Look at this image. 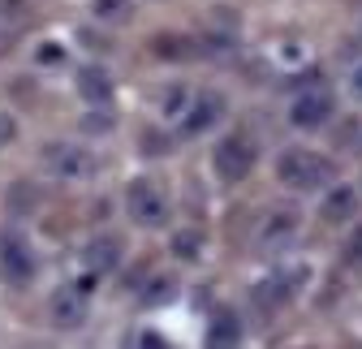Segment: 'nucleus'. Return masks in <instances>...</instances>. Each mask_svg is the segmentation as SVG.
Instances as JSON below:
<instances>
[{
	"instance_id": "obj_1",
	"label": "nucleus",
	"mask_w": 362,
	"mask_h": 349,
	"mask_svg": "<svg viewBox=\"0 0 362 349\" xmlns=\"http://www.w3.org/2000/svg\"><path fill=\"white\" fill-rule=\"evenodd\" d=\"M276 182L289 190H324L332 182V164L320 151H306V147H285L276 155Z\"/></svg>"
},
{
	"instance_id": "obj_2",
	"label": "nucleus",
	"mask_w": 362,
	"mask_h": 349,
	"mask_svg": "<svg viewBox=\"0 0 362 349\" xmlns=\"http://www.w3.org/2000/svg\"><path fill=\"white\" fill-rule=\"evenodd\" d=\"M255 164H259V147L250 134H224L211 151V168L220 182H246Z\"/></svg>"
},
{
	"instance_id": "obj_3",
	"label": "nucleus",
	"mask_w": 362,
	"mask_h": 349,
	"mask_svg": "<svg viewBox=\"0 0 362 349\" xmlns=\"http://www.w3.org/2000/svg\"><path fill=\"white\" fill-rule=\"evenodd\" d=\"M125 211H129V220L134 225H143V229H160L168 220V199L156 182L139 177L129 190H125Z\"/></svg>"
},
{
	"instance_id": "obj_4",
	"label": "nucleus",
	"mask_w": 362,
	"mask_h": 349,
	"mask_svg": "<svg viewBox=\"0 0 362 349\" xmlns=\"http://www.w3.org/2000/svg\"><path fill=\"white\" fill-rule=\"evenodd\" d=\"M39 160H43L48 172H57V177H65V182H82V177L95 172V155H90L86 147H78V143H43Z\"/></svg>"
},
{
	"instance_id": "obj_5",
	"label": "nucleus",
	"mask_w": 362,
	"mask_h": 349,
	"mask_svg": "<svg viewBox=\"0 0 362 349\" xmlns=\"http://www.w3.org/2000/svg\"><path fill=\"white\" fill-rule=\"evenodd\" d=\"M35 268H39L35 264V250L26 246L22 233H5V237H0V276H5V285H13V289L30 285Z\"/></svg>"
},
{
	"instance_id": "obj_6",
	"label": "nucleus",
	"mask_w": 362,
	"mask_h": 349,
	"mask_svg": "<svg viewBox=\"0 0 362 349\" xmlns=\"http://www.w3.org/2000/svg\"><path fill=\"white\" fill-rule=\"evenodd\" d=\"M332 112H337V100H332L328 86H310V91L293 95V104H289L293 129H320V125L332 121Z\"/></svg>"
},
{
	"instance_id": "obj_7",
	"label": "nucleus",
	"mask_w": 362,
	"mask_h": 349,
	"mask_svg": "<svg viewBox=\"0 0 362 349\" xmlns=\"http://www.w3.org/2000/svg\"><path fill=\"white\" fill-rule=\"evenodd\" d=\"M224 112H229V104H224L220 91H199L190 100V108L181 112V138H199L207 129H216L224 121Z\"/></svg>"
},
{
	"instance_id": "obj_8",
	"label": "nucleus",
	"mask_w": 362,
	"mask_h": 349,
	"mask_svg": "<svg viewBox=\"0 0 362 349\" xmlns=\"http://www.w3.org/2000/svg\"><path fill=\"white\" fill-rule=\"evenodd\" d=\"M298 242V215L293 211H267L255 229V250L259 254H281Z\"/></svg>"
},
{
	"instance_id": "obj_9",
	"label": "nucleus",
	"mask_w": 362,
	"mask_h": 349,
	"mask_svg": "<svg viewBox=\"0 0 362 349\" xmlns=\"http://www.w3.org/2000/svg\"><path fill=\"white\" fill-rule=\"evenodd\" d=\"M86 285H61L52 297H48V319L57 328H78L86 319Z\"/></svg>"
},
{
	"instance_id": "obj_10",
	"label": "nucleus",
	"mask_w": 362,
	"mask_h": 349,
	"mask_svg": "<svg viewBox=\"0 0 362 349\" xmlns=\"http://www.w3.org/2000/svg\"><path fill=\"white\" fill-rule=\"evenodd\" d=\"M121 259H125V246H121V237H112V233H100V237H90V242L82 246V264L95 272V276L121 268Z\"/></svg>"
},
{
	"instance_id": "obj_11",
	"label": "nucleus",
	"mask_w": 362,
	"mask_h": 349,
	"mask_svg": "<svg viewBox=\"0 0 362 349\" xmlns=\"http://www.w3.org/2000/svg\"><path fill=\"white\" fill-rule=\"evenodd\" d=\"M74 86H78V95H82L90 108H108V104H112V78H108L100 65H82L78 78H74Z\"/></svg>"
},
{
	"instance_id": "obj_12",
	"label": "nucleus",
	"mask_w": 362,
	"mask_h": 349,
	"mask_svg": "<svg viewBox=\"0 0 362 349\" xmlns=\"http://www.w3.org/2000/svg\"><path fill=\"white\" fill-rule=\"evenodd\" d=\"M298 285H302V272H293V276L276 272V276H267L263 285H255V302H259V311H276V307H285V302L298 293Z\"/></svg>"
},
{
	"instance_id": "obj_13",
	"label": "nucleus",
	"mask_w": 362,
	"mask_h": 349,
	"mask_svg": "<svg viewBox=\"0 0 362 349\" xmlns=\"http://www.w3.org/2000/svg\"><path fill=\"white\" fill-rule=\"evenodd\" d=\"M354 211H358V190H354V186H332L328 199L320 203V215H324L328 225H345V220H354Z\"/></svg>"
},
{
	"instance_id": "obj_14",
	"label": "nucleus",
	"mask_w": 362,
	"mask_h": 349,
	"mask_svg": "<svg viewBox=\"0 0 362 349\" xmlns=\"http://www.w3.org/2000/svg\"><path fill=\"white\" fill-rule=\"evenodd\" d=\"M90 13L100 26H129L134 22V0H90Z\"/></svg>"
},
{
	"instance_id": "obj_15",
	"label": "nucleus",
	"mask_w": 362,
	"mask_h": 349,
	"mask_svg": "<svg viewBox=\"0 0 362 349\" xmlns=\"http://www.w3.org/2000/svg\"><path fill=\"white\" fill-rule=\"evenodd\" d=\"M242 341V319L233 311H220L207 328V345H238Z\"/></svg>"
},
{
	"instance_id": "obj_16",
	"label": "nucleus",
	"mask_w": 362,
	"mask_h": 349,
	"mask_svg": "<svg viewBox=\"0 0 362 349\" xmlns=\"http://www.w3.org/2000/svg\"><path fill=\"white\" fill-rule=\"evenodd\" d=\"M30 18H35V9L26 5V0H0V26L5 30H26L30 26Z\"/></svg>"
},
{
	"instance_id": "obj_17",
	"label": "nucleus",
	"mask_w": 362,
	"mask_h": 349,
	"mask_svg": "<svg viewBox=\"0 0 362 349\" xmlns=\"http://www.w3.org/2000/svg\"><path fill=\"white\" fill-rule=\"evenodd\" d=\"M190 100H194V95L186 91V86H168V91H164V112H168V117H181V112L190 108Z\"/></svg>"
},
{
	"instance_id": "obj_18",
	"label": "nucleus",
	"mask_w": 362,
	"mask_h": 349,
	"mask_svg": "<svg viewBox=\"0 0 362 349\" xmlns=\"http://www.w3.org/2000/svg\"><path fill=\"white\" fill-rule=\"evenodd\" d=\"M173 254H181V259H194V254H199V233H194V229L177 233V237H173Z\"/></svg>"
},
{
	"instance_id": "obj_19",
	"label": "nucleus",
	"mask_w": 362,
	"mask_h": 349,
	"mask_svg": "<svg viewBox=\"0 0 362 349\" xmlns=\"http://www.w3.org/2000/svg\"><path fill=\"white\" fill-rule=\"evenodd\" d=\"M112 125H117V117H108V112H90V117H82V129H86V134H108Z\"/></svg>"
},
{
	"instance_id": "obj_20",
	"label": "nucleus",
	"mask_w": 362,
	"mask_h": 349,
	"mask_svg": "<svg viewBox=\"0 0 362 349\" xmlns=\"http://www.w3.org/2000/svg\"><path fill=\"white\" fill-rule=\"evenodd\" d=\"M30 194H35V190H30L26 182H18V186L9 190V207H13V211H30V207H35V199H30Z\"/></svg>"
},
{
	"instance_id": "obj_21",
	"label": "nucleus",
	"mask_w": 362,
	"mask_h": 349,
	"mask_svg": "<svg viewBox=\"0 0 362 349\" xmlns=\"http://www.w3.org/2000/svg\"><path fill=\"white\" fill-rule=\"evenodd\" d=\"M164 297H173V280H156L151 289H143V302H151V307H160Z\"/></svg>"
},
{
	"instance_id": "obj_22",
	"label": "nucleus",
	"mask_w": 362,
	"mask_h": 349,
	"mask_svg": "<svg viewBox=\"0 0 362 349\" xmlns=\"http://www.w3.org/2000/svg\"><path fill=\"white\" fill-rule=\"evenodd\" d=\"M65 61V48H61V43H43V48H39V65H61Z\"/></svg>"
},
{
	"instance_id": "obj_23",
	"label": "nucleus",
	"mask_w": 362,
	"mask_h": 349,
	"mask_svg": "<svg viewBox=\"0 0 362 349\" xmlns=\"http://www.w3.org/2000/svg\"><path fill=\"white\" fill-rule=\"evenodd\" d=\"M13 138H18V121L9 112H0V147H9Z\"/></svg>"
},
{
	"instance_id": "obj_24",
	"label": "nucleus",
	"mask_w": 362,
	"mask_h": 349,
	"mask_svg": "<svg viewBox=\"0 0 362 349\" xmlns=\"http://www.w3.org/2000/svg\"><path fill=\"white\" fill-rule=\"evenodd\" d=\"M349 95L362 104V61H358V65H354V73H349Z\"/></svg>"
},
{
	"instance_id": "obj_25",
	"label": "nucleus",
	"mask_w": 362,
	"mask_h": 349,
	"mask_svg": "<svg viewBox=\"0 0 362 349\" xmlns=\"http://www.w3.org/2000/svg\"><path fill=\"white\" fill-rule=\"evenodd\" d=\"M134 345H151V349H160L164 341H160V332H139V341H134Z\"/></svg>"
},
{
	"instance_id": "obj_26",
	"label": "nucleus",
	"mask_w": 362,
	"mask_h": 349,
	"mask_svg": "<svg viewBox=\"0 0 362 349\" xmlns=\"http://www.w3.org/2000/svg\"><path fill=\"white\" fill-rule=\"evenodd\" d=\"M143 151H151V155H156V151H164V138H156V134H143Z\"/></svg>"
}]
</instances>
